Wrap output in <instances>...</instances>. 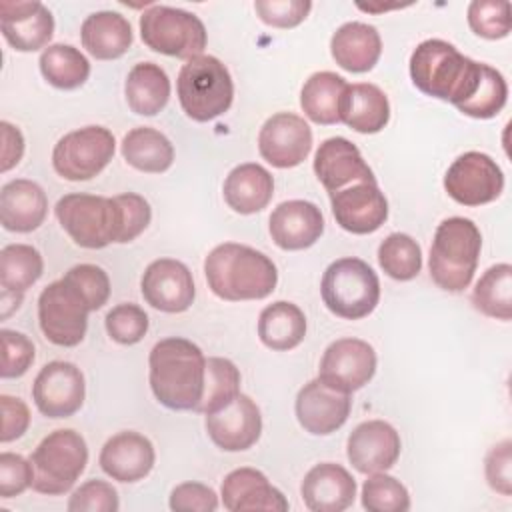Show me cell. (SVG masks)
Returning <instances> with one entry per match:
<instances>
[{"label": "cell", "instance_id": "obj_1", "mask_svg": "<svg viewBox=\"0 0 512 512\" xmlns=\"http://www.w3.org/2000/svg\"><path fill=\"white\" fill-rule=\"evenodd\" d=\"M154 398L170 410H194L204 394L206 358L202 350L180 336L156 342L148 356Z\"/></svg>", "mask_w": 512, "mask_h": 512}, {"label": "cell", "instance_id": "obj_2", "mask_svg": "<svg viewBox=\"0 0 512 512\" xmlns=\"http://www.w3.org/2000/svg\"><path fill=\"white\" fill-rule=\"evenodd\" d=\"M204 276L214 296L240 302L262 300L278 284L274 262L260 250L238 242H224L204 260Z\"/></svg>", "mask_w": 512, "mask_h": 512}, {"label": "cell", "instance_id": "obj_3", "mask_svg": "<svg viewBox=\"0 0 512 512\" xmlns=\"http://www.w3.org/2000/svg\"><path fill=\"white\" fill-rule=\"evenodd\" d=\"M482 62L458 52V48L440 38L420 42L410 56V78L414 86L432 98L464 104L478 88Z\"/></svg>", "mask_w": 512, "mask_h": 512}, {"label": "cell", "instance_id": "obj_4", "mask_svg": "<svg viewBox=\"0 0 512 512\" xmlns=\"http://www.w3.org/2000/svg\"><path fill=\"white\" fill-rule=\"evenodd\" d=\"M482 250V234L470 218L452 216L438 224L430 246V278L446 292L470 286Z\"/></svg>", "mask_w": 512, "mask_h": 512}, {"label": "cell", "instance_id": "obj_5", "mask_svg": "<svg viewBox=\"0 0 512 512\" xmlns=\"http://www.w3.org/2000/svg\"><path fill=\"white\" fill-rule=\"evenodd\" d=\"M54 214L66 234L82 248L98 250L122 240V208L116 196L66 194L56 202Z\"/></svg>", "mask_w": 512, "mask_h": 512}, {"label": "cell", "instance_id": "obj_6", "mask_svg": "<svg viewBox=\"0 0 512 512\" xmlns=\"http://www.w3.org/2000/svg\"><path fill=\"white\" fill-rule=\"evenodd\" d=\"M178 100L188 118L208 122L228 112L234 98V84L228 68L216 56L186 60L176 80Z\"/></svg>", "mask_w": 512, "mask_h": 512}, {"label": "cell", "instance_id": "obj_7", "mask_svg": "<svg viewBox=\"0 0 512 512\" xmlns=\"http://www.w3.org/2000/svg\"><path fill=\"white\" fill-rule=\"evenodd\" d=\"M320 294L326 308L344 320H360L374 312L380 300V280L360 258L334 260L322 276Z\"/></svg>", "mask_w": 512, "mask_h": 512}, {"label": "cell", "instance_id": "obj_8", "mask_svg": "<svg viewBox=\"0 0 512 512\" xmlns=\"http://www.w3.org/2000/svg\"><path fill=\"white\" fill-rule=\"evenodd\" d=\"M34 468L32 488L58 496L68 492L88 464V446L80 432L58 428L44 436L30 456Z\"/></svg>", "mask_w": 512, "mask_h": 512}, {"label": "cell", "instance_id": "obj_9", "mask_svg": "<svg viewBox=\"0 0 512 512\" xmlns=\"http://www.w3.org/2000/svg\"><path fill=\"white\" fill-rule=\"evenodd\" d=\"M142 42L160 54L174 58L202 56L208 34L202 20L182 8L152 4L140 16Z\"/></svg>", "mask_w": 512, "mask_h": 512}, {"label": "cell", "instance_id": "obj_10", "mask_svg": "<svg viewBox=\"0 0 512 512\" xmlns=\"http://www.w3.org/2000/svg\"><path fill=\"white\" fill-rule=\"evenodd\" d=\"M88 312L92 310L84 294L64 278L50 282L38 296L40 330L48 342L62 348H74L84 340Z\"/></svg>", "mask_w": 512, "mask_h": 512}, {"label": "cell", "instance_id": "obj_11", "mask_svg": "<svg viewBox=\"0 0 512 512\" xmlns=\"http://www.w3.org/2000/svg\"><path fill=\"white\" fill-rule=\"evenodd\" d=\"M116 150L114 134L104 126H84L64 134L52 150V166L58 176L80 182L98 176Z\"/></svg>", "mask_w": 512, "mask_h": 512}, {"label": "cell", "instance_id": "obj_12", "mask_svg": "<svg viewBox=\"0 0 512 512\" xmlns=\"http://www.w3.org/2000/svg\"><path fill=\"white\" fill-rule=\"evenodd\" d=\"M444 190L462 206L494 202L504 190V174L484 152H464L444 174Z\"/></svg>", "mask_w": 512, "mask_h": 512}, {"label": "cell", "instance_id": "obj_13", "mask_svg": "<svg viewBox=\"0 0 512 512\" xmlns=\"http://www.w3.org/2000/svg\"><path fill=\"white\" fill-rule=\"evenodd\" d=\"M86 396L82 370L64 360L48 362L40 368L32 384V398L40 414L48 418H68L76 414Z\"/></svg>", "mask_w": 512, "mask_h": 512}, {"label": "cell", "instance_id": "obj_14", "mask_svg": "<svg viewBox=\"0 0 512 512\" xmlns=\"http://www.w3.org/2000/svg\"><path fill=\"white\" fill-rule=\"evenodd\" d=\"M376 352L360 338L334 340L322 354L318 378L342 392L364 388L376 372Z\"/></svg>", "mask_w": 512, "mask_h": 512}, {"label": "cell", "instance_id": "obj_15", "mask_svg": "<svg viewBox=\"0 0 512 512\" xmlns=\"http://www.w3.org/2000/svg\"><path fill=\"white\" fill-rule=\"evenodd\" d=\"M312 150V130L292 112L272 114L260 128L258 152L274 168H294Z\"/></svg>", "mask_w": 512, "mask_h": 512}, {"label": "cell", "instance_id": "obj_16", "mask_svg": "<svg viewBox=\"0 0 512 512\" xmlns=\"http://www.w3.org/2000/svg\"><path fill=\"white\" fill-rule=\"evenodd\" d=\"M336 224L350 234H372L388 220V200L376 182H352L330 194Z\"/></svg>", "mask_w": 512, "mask_h": 512}, {"label": "cell", "instance_id": "obj_17", "mask_svg": "<svg viewBox=\"0 0 512 512\" xmlns=\"http://www.w3.org/2000/svg\"><path fill=\"white\" fill-rule=\"evenodd\" d=\"M140 290L152 308L168 314L186 312L196 296L192 272L184 262L174 258L150 262L142 274Z\"/></svg>", "mask_w": 512, "mask_h": 512}, {"label": "cell", "instance_id": "obj_18", "mask_svg": "<svg viewBox=\"0 0 512 512\" xmlns=\"http://www.w3.org/2000/svg\"><path fill=\"white\" fill-rule=\"evenodd\" d=\"M352 398L320 378L306 382L296 396V418L314 436H328L344 426L350 416Z\"/></svg>", "mask_w": 512, "mask_h": 512}, {"label": "cell", "instance_id": "obj_19", "mask_svg": "<svg viewBox=\"0 0 512 512\" xmlns=\"http://www.w3.org/2000/svg\"><path fill=\"white\" fill-rule=\"evenodd\" d=\"M206 432L224 452L248 450L262 434L260 408L250 396L240 392L228 406L206 416Z\"/></svg>", "mask_w": 512, "mask_h": 512}, {"label": "cell", "instance_id": "obj_20", "mask_svg": "<svg viewBox=\"0 0 512 512\" xmlns=\"http://www.w3.org/2000/svg\"><path fill=\"white\" fill-rule=\"evenodd\" d=\"M400 450V434L384 420H366L358 424L346 442L348 460L362 474L390 470L400 458Z\"/></svg>", "mask_w": 512, "mask_h": 512}, {"label": "cell", "instance_id": "obj_21", "mask_svg": "<svg viewBox=\"0 0 512 512\" xmlns=\"http://www.w3.org/2000/svg\"><path fill=\"white\" fill-rule=\"evenodd\" d=\"M0 30L18 52L44 48L54 34V16L42 2H0Z\"/></svg>", "mask_w": 512, "mask_h": 512}, {"label": "cell", "instance_id": "obj_22", "mask_svg": "<svg viewBox=\"0 0 512 512\" xmlns=\"http://www.w3.org/2000/svg\"><path fill=\"white\" fill-rule=\"evenodd\" d=\"M314 174L328 194L352 182H376L360 150L342 136L326 138L314 154Z\"/></svg>", "mask_w": 512, "mask_h": 512}, {"label": "cell", "instance_id": "obj_23", "mask_svg": "<svg viewBox=\"0 0 512 512\" xmlns=\"http://www.w3.org/2000/svg\"><path fill=\"white\" fill-rule=\"evenodd\" d=\"M156 452L152 442L134 430H124L106 440L100 450V468L118 482H138L154 468Z\"/></svg>", "mask_w": 512, "mask_h": 512}, {"label": "cell", "instance_id": "obj_24", "mask_svg": "<svg viewBox=\"0 0 512 512\" xmlns=\"http://www.w3.org/2000/svg\"><path fill=\"white\" fill-rule=\"evenodd\" d=\"M268 230L278 248L304 250L320 240L324 216L320 208L308 200H288L272 210Z\"/></svg>", "mask_w": 512, "mask_h": 512}, {"label": "cell", "instance_id": "obj_25", "mask_svg": "<svg viewBox=\"0 0 512 512\" xmlns=\"http://www.w3.org/2000/svg\"><path fill=\"white\" fill-rule=\"evenodd\" d=\"M300 494L312 512H342L356 498V480L344 466L322 462L306 472Z\"/></svg>", "mask_w": 512, "mask_h": 512}, {"label": "cell", "instance_id": "obj_26", "mask_svg": "<svg viewBox=\"0 0 512 512\" xmlns=\"http://www.w3.org/2000/svg\"><path fill=\"white\" fill-rule=\"evenodd\" d=\"M222 504L230 512L244 510H272L286 512L288 500L274 488L268 478L256 468H236L232 470L220 488Z\"/></svg>", "mask_w": 512, "mask_h": 512}, {"label": "cell", "instance_id": "obj_27", "mask_svg": "<svg viewBox=\"0 0 512 512\" xmlns=\"http://www.w3.org/2000/svg\"><path fill=\"white\" fill-rule=\"evenodd\" d=\"M48 214V198L40 184L16 178L0 190V224L10 232H32Z\"/></svg>", "mask_w": 512, "mask_h": 512}, {"label": "cell", "instance_id": "obj_28", "mask_svg": "<svg viewBox=\"0 0 512 512\" xmlns=\"http://www.w3.org/2000/svg\"><path fill=\"white\" fill-rule=\"evenodd\" d=\"M330 54L348 72H368L382 54L380 32L366 22H346L332 34Z\"/></svg>", "mask_w": 512, "mask_h": 512}, {"label": "cell", "instance_id": "obj_29", "mask_svg": "<svg viewBox=\"0 0 512 512\" xmlns=\"http://www.w3.org/2000/svg\"><path fill=\"white\" fill-rule=\"evenodd\" d=\"M80 40L94 58L116 60L130 50L134 36L126 16L112 10H100L84 18Z\"/></svg>", "mask_w": 512, "mask_h": 512}, {"label": "cell", "instance_id": "obj_30", "mask_svg": "<svg viewBox=\"0 0 512 512\" xmlns=\"http://www.w3.org/2000/svg\"><path fill=\"white\" fill-rule=\"evenodd\" d=\"M222 194L234 212L256 214L270 204L274 196V178L256 162L238 164L228 172Z\"/></svg>", "mask_w": 512, "mask_h": 512}, {"label": "cell", "instance_id": "obj_31", "mask_svg": "<svg viewBox=\"0 0 512 512\" xmlns=\"http://www.w3.org/2000/svg\"><path fill=\"white\" fill-rule=\"evenodd\" d=\"M388 120L390 102L376 84H348L340 108V122L360 134H376L388 124Z\"/></svg>", "mask_w": 512, "mask_h": 512}, {"label": "cell", "instance_id": "obj_32", "mask_svg": "<svg viewBox=\"0 0 512 512\" xmlns=\"http://www.w3.org/2000/svg\"><path fill=\"white\" fill-rule=\"evenodd\" d=\"M124 94L130 110L140 116H156L170 98V78L154 62H138L126 76Z\"/></svg>", "mask_w": 512, "mask_h": 512}, {"label": "cell", "instance_id": "obj_33", "mask_svg": "<svg viewBox=\"0 0 512 512\" xmlns=\"http://www.w3.org/2000/svg\"><path fill=\"white\" fill-rule=\"evenodd\" d=\"M304 336L306 316L292 302H272L258 316V338L270 350H292L304 340Z\"/></svg>", "mask_w": 512, "mask_h": 512}, {"label": "cell", "instance_id": "obj_34", "mask_svg": "<svg viewBox=\"0 0 512 512\" xmlns=\"http://www.w3.org/2000/svg\"><path fill=\"white\" fill-rule=\"evenodd\" d=\"M348 82L336 72H314L300 90V106L316 124H338Z\"/></svg>", "mask_w": 512, "mask_h": 512}, {"label": "cell", "instance_id": "obj_35", "mask_svg": "<svg viewBox=\"0 0 512 512\" xmlns=\"http://www.w3.org/2000/svg\"><path fill=\"white\" fill-rule=\"evenodd\" d=\"M122 156L132 168L140 172L160 174L172 166L174 146L160 130L138 126L124 136Z\"/></svg>", "mask_w": 512, "mask_h": 512}, {"label": "cell", "instance_id": "obj_36", "mask_svg": "<svg viewBox=\"0 0 512 512\" xmlns=\"http://www.w3.org/2000/svg\"><path fill=\"white\" fill-rule=\"evenodd\" d=\"M38 64L44 80L60 90L80 88L90 76L88 58L70 44H50L42 50Z\"/></svg>", "mask_w": 512, "mask_h": 512}, {"label": "cell", "instance_id": "obj_37", "mask_svg": "<svg viewBox=\"0 0 512 512\" xmlns=\"http://www.w3.org/2000/svg\"><path fill=\"white\" fill-rule=\"evenodd\" d=\"M472 304L484 316L508 322L512 318V266H490L472 290Z\"/></svg>", "mask_w": 512, "mask_h": 512}, {"label": "cell", "instance_id": "obj_38", "mask_svg": "<svg viewBox=\"0 0 512 512\" xmlns=\"http://www.w3.org/2000/svg\"><path fill=\"white\" fill-rule=\"evenodd\" d=\"M44 272L42 254L30 244H8L0 250L2 290L26 292Z\"/></svg>", "mask_w": 512, "mask_h": 512}, {"label": "cell", "instance_id": "obj_39", "mask_svg": "<svg viewBox=\"0 0 512 512\" xmlns=\"http://www.w3.org/2000/svg\"><path fill=\"white\" fill-rule=\"evenodd\" d=\"M240 370L228 358H208L204 376V394L196 408L200 414H214L228 406L240 394Z\"/></svg>", "mask_w": 512, "mask_h": 512}, {"label": "cell", "instance_id": "obj_40", "mask_svg": "<svg viewBox=\"0 0 512 512\" xmlns=\"http://www.w3.org/2000/svg\"><path fill=\"white\" fill-rule=\"evenodd\" d=\"M378 264L390 278L408 282L422 270L420 244L404 232H392L378 246Z\"/></svg>", "mask_w": 512, "mask_h": 512}, {"label": "cell", "instance_id": "obj_41", "mask_svg": "<svg viewBox=\"0 0 512 512\" xmlns=\"http://www.w3.org/2000/svg\"><path fill=\"white\" fill-rule=\"evenodd\" d=\"M506 100H508V84L504 76L496 68L482 64V76L476 92L456 108L470 118L488 120V118H494L506 106Z\"/></svg>", "mask_w": 512, "mask_h": 512}, {"label": "cell", "instance_id": "obj_42", "mask_svg": "<svg viewBox=\"0 0 512 512\" xmlns=\"http://www.w3.org/2000/svg\"><path fill=\"white\" fill-rule=\"evenodd\" d=\"M362 506L368 512H406L410 510V494L394 476L374 472L362 484Z\"/></svg>", "mask_w": 512, "mask_h": 512}, {"label": "cell", "instance_id": "obj_43", "mask_svg": "<svg viewBox=\"0 0 512 512\" xmlns=\"http://www.w3.org/2000/svg\"><path fill=\"white\" fill-rule=\"evenodd\" d=\"M468 26L472 32L486 40H500L510 34L512 18L508 2L474 0L468 6Z\"/></svg>", "mask_w": 512, "mask_h": 512}, {"label": "cell", "instance_id": "obj_44", "mask_svg": "<svg viewBox=\"0 0 512 512\" xmlns=\"http://www.w3.org/2000/svg\"><path fill=\"white\" fill-rule=\"evenodd\" d=\"M148 324V314L132 302H122L114 306L104 318L108 336L122 346H132L140 342L148 332Z\"/></svg>", "mask_w": 512, "mask_h": 512}, {"label": "cell", "instance_id": "obj_45", "mask_svg": "<svg viewBox=\"0 0 512 512\" xmlns=\"http://www.w3.org/2000/svg\"><path fill=\"white\" fill-rule=\"evenodd\" d=\"M62 278L84 294L90 310H100L110 298V278L96 264H76Z\"/></svg>", "mask_w": 512, "mask_h": 512}, {"label": "cell", "instance_id": "obj_46", "mask_svg": "<svg viewBox=\"0 0 512 512\" xmlns=\"http://www.w3.org/2000/svg\"><path fill=\"white\" fill-rule=\"evenodd\" d=\"M2 340V366L0 376L2 378H20L28 372V368L34 362V344L30 338L22 332L4 328L0 332Z\"/></svg>", "mask_w": 512, "mask_h": 512}, {"label": "cell", "instance_id": "obj_47", "mask_svg": "<svg viewBox=\"0 0 512 512\" xmlns=\"http://www.w3.org/2000/svg\"><path fill=\"white\" fill-rule=\"evenodd\" d=\"M118 508V492L104 480H86L68 500L70 512H116Z\"/></svg>", "mask_w": 512, "mask_h": 512}, {"label": "cell", "instance_id": "obj_48", "mask_svg": "<svg viewBox=\"0 0 512 512\" xmlns=\"http://www.w3.org/2000/svg\"><path fill=\"white\" fill-rule=\"evenodd\" d=\"M254 10L260 20L272 28H294L306 20L312 10L308 0H256Z\"/></svg>", "mask_w": 512, "mask_h": 512}, {"label": "cell", "instance_id": "obj_49", "mask_svg": "<svg viewBox=\"0 0 512 512\" xmlns=\"http://www.w3.org/2000/svg\"><path fill=\"white\" fill-rule=\"evenodd\" d=\"M34 468L32 462L14 452L0 454V498L20 496L32 486Z\"/></svg>", "mask_w": 512, "mask_h": 512}, {"label": "cell", "instance_id": "obj_50", "mask_svg": "<svg viewBox=\"0 0 512 512\" xmlns=\"http://www.w3.org/2000/svg\"><path fill=\"white\" fill-rule=\"evenodd\" d=\"M488 486L502 496L512 494V442L506 438L494 444L484 460Z\"/></svg>", "mask_w": 512, "mask_h": 512}, {"label": "cell", "instance_id": "obj_51", "mask_svg": "<svg viewBox=\"0 0 512 512\" xmlns=\"http://www.w3.org/2000/svg\"><path fill=\"white\" fill-rule=\"evenodd\" d=\"M218 508L216 492L200 482H182L170 492V510L174 512H214Z\"/></svg>", "mask_w": 512, "mask_h": 512}, {"label": "cell", "instance_id": "obj_52", "mask_svg": "<svg viewBox=\"0 0 512 512\" xmlns=\"http://www.w3.org/2000/svg\"><path fill=\"white\" fill-rule=\"evenodd\" d=\"M116 200L122 208V240H120V244H126V242H132L134 238H138L146 230V226L150 224V218H152V210H150L148 200L136 192L118 194Z\"/></svg>", "mask_w": 512, "mask_h": 512}, {"label": "cell", "instance_id": "obj_53", "mask_svg": "<svg viewBox=\"0 0 512 512\" xmlns=\"http://www.w3.org/2000/svg\"><path fill=\"white\" fill-rule=\"evenodd\" d=\"M0 406H2L0 440L6 444L24 436V432L30 426V410L20 398L8 396V394L0 396Z\"/></svg>", "mask_w": 512, "mask_h": 512}, {"label": "cell", "instance_id": "obj_54", "mask_svg": "<svg viewBox=\"0 0 512 512\" xmlns=\"http://www.w3.org/2000/svg\"><path fill=\"white\" fill-rule=\"evenodd\" d=\"M0 132H2V162H0V170L8 172L10 168H14L22 160L24 136H22V132L14 124H10L6 120L0 122Z\"/></svg>", "mask_w": 512, "mask_h": 512}, {"label": "cell", "instance_id": "obj_55", "mask_svg": "<svg viewBox=\"0 0 512 512\" xmlns=\"http://www.w3.org/2000/svg\"><path fill=\"white\" fill-rule=\"evenodd\" d=\"M24 294L22 292H12V290H2V318H8L14 310L20 308Z\"/></svg>", "mask_w": 512, "mask_h": 512}]
</instances>
